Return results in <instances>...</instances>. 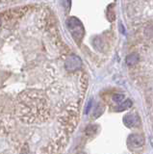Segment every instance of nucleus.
<instances>
[{
    "mask_svg": "<svg viewBox=\"0 0 153 154\" xmlns=\"http://www.w3.org/2000/svg\"><path fill=\"white\" fill-rule=\"evenodd\" d=\"M88 74L45 6L0 13V153H61L79 121Z\"/></svg>",
    "mask_w": 153,
    "mask_h": 154,
    "instance_id": "f257e3e1",
    "label": "nucleus"
},
{
    "mask_svg": "<svg viewBox=\"0 0 153 154\" xmlns=\"http://www.w3.org/2000/svg\"><path fill=\"white\" fill-rule=\"evenodd\" d=\"M128 144L133 148H140L144 145V139L139 134H132L128 138Z\"/></svg>",
    "mask_w": 153,
    "mask_h": 154,
    "instance_id": "f03ea898",
    "label": "nucleus"
},
{
    "mask_svg": "<svg viewBox=\"0 0 153 154\" xmlns=\"http://www.w3.org/2000/svg\"><path fill=\"white\" fill-rule=\"evenodd\" d=\"M123 123L127 127L132 128V127H135L136 125H138L140 123V119L138 117L133 115V114H128L123 119Z\"/></svg>",
    "mask_w": 153,
    "mask_h": 154,
    "instance_id": "7ed1b4c3",
    "label": "nucleus"
},
{
    "mask_svg": "<svg viewBox=\"0 0 153 154\" xmlns=\"http://www.w3.org/2000/svg\"><path fill=\"white\" fill-rule=\"evenodd\" d=\"M137 63H140V55L136 54V53H132L126 57V64L129 67H133Z\"/></svg>",
    "mask_w": 153,
    "mask_h": 154,
    "instance_id": "20e7f679",
    "label": "nucleus"
},
{
    "mask_svg": "<svg viewBox=\"0 0 153 154\" xmlns=\"http://www.w3.org/2000/svg\"><path fill=\"white\" fill-rule=\"evenodd\" d=\"M103 112H104V106L101 104H98L94 111V118L97 119L98 117H100L103 114Z\"/></svg>",
    "mask_w": 153,
    "mask_h": 154,
    "instance_id": "39448f33",
    "label": "nucleus"
},
{
    "mask_svg": "<svg viewBox=\"0 0 153 154\" xmlns=\"http://www.w3.org/2000/svg\"><path fill=\"white\" fill-rule=\"evenodd\" d=\"M123 102V101H122ZM132 107V101L131 100H125L124 102L122 103V104L120 105V107H118V111H122V110H126V109H129Z\"/></svg>",
    "mask_w": 153,
    "mask_h": 154,
    "instance_id": "423d86ee",
    "label": "nucleus"
},
{
    "mask_svg": "<svg viewBox=\"0 0 153 154\" xmlns=\"http://www.w3.org/2000/svg\"><path fill=\"white\" fill-rule=\"evenodd\" d=\"M112 99H113V101L116 102V103H121L123 101V99H124V95L123 94H114L113 95V97H112Z\"/></svg>",
    "mask_w": 153,
    "mask_h": 154,
    "instance_id": "0eeeda50",
    "label": "nucleus"
},
{
    "mask_svg": "<svg viewBox=\"0 0 153 154\" xmlns=\"http://www.w3.org/2000/svg\"><path fill=\"white\" fill-rule=\"evenodd\" d=\"M18 0H0V7H5L7 5L14 4Z\"/></svg>",
    "mask_w": 153,
    "mask_h": 154,
    "instance_id": "6e6552de",
    "label": "nucleus"
}]
</instances>
